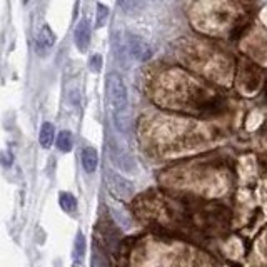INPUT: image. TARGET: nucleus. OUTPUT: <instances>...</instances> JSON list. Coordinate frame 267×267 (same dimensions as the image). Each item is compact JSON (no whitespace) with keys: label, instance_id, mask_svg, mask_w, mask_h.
<instances>
[{"label":"nucleus","instance_id":"nucleus-1","mask_svg":"<svg viewBox=\"0 0 267 267\" xmlns=\"http://www.w3.org/2000/svg\"><path fill=\"white\" fill-rule=\"evenodd\" d=\"M105 92L113 109H121L127 105V89L122 77L116 72L107 73L105 77Z\"/></svg>","mask_w":267,"mask_h":267},{"label":"nucleus","instance_id":"nucleus-2","mask_svg":"<svg viewBox=\"0 0 267 267\" xmlns=\"http://www.w3.org/2000/svg\"><path fill=\"white\" fill-rule=\"evenodd\" d=\"M127 49H129V54L132 55L135 60L145 62L152 57L150 45L147 44L142 37L134 35V33H129L127 35Z\"/></svg>","mask_w":267,"mask_h":267},{"label":"nucleus","instance_id":"nucleus-3","mask_svg":"<svg viewBox=\"0 0 267 267\" xmlns=\"http://www.w3.org/2000/svg\"><path fill=\"white\" fill-rule=\"evenodd\" d=\"M109 156L113 166H117L119 169H122L124 172H134L135 170V161L134 157L129 154L127 150H124L121 145L110 144L109 145Z\"/></svg>","mask_w":267,"mask_h":267},{"label":"nucleus","instance_id":"nucleus-4","mask_svg":"<svg viewBox=\"0 0 267 267\" xmlns=\"http://www.w3.org/2000/svg\"><path fill=\"white\" fill-rule=\"evenodd\" d=\"M107 184H109L110 190L119 197L129 199L134 194V184L129 182L127 179H124L122 175L116 174L113 170H107Z\"/></svg>","mask_w":267,"mask_h":267},{"label":"nucleus","instance_id":"nucleus-5","mask_svg":"<svg viewBox=\"0 0 267 267\" xmlns=\"http://www.w3.org/2000/svg\"><path fill=\"white\" fill-rule=\"evenodd\" d=\"M73 39H75V45L81 52H87L89 44H90V28L87 20H81L75 27V32H73Z\"/></svg>","mask_w":267,"mask_h":267},{"label":"nucleus","instance_id":"nucleus-6","mask_svg":"<svg viewBox=\"0 0 267 267\" xmlns=\"http://www.w3.org/2000/svg\"><path fill=\"white\" fill-rule=\"evenodd\" d=\"M113 124L121 134H129L130 129V112L129 107H121V109H113Z\"/></svg>","mask_w":267,"mask_h":267},{"label":"nucleus","instance_id":"nucleus-7","mask_svg":"<svg viewBox=\"0 0 267 267\" xmlns=\"http://www.w3.org/2000/svg\"><path fill=\"white\" fill-rule=\"evenodd\" d=\"M82 166L85 169V172H89V174L95 172V169L99 166V156L94 147H87V149L82 152Z\"/></svg>","mask_w":267,"mask_h":267},{"label":"nucleus","instance_id":"nucleus-8","mask_svg":"<svg viewBox=\"0 0 267 267\" xmlns=\"http://www.w3.org/2000/svg\"><path fill=\"white\" fill-rule=\"evenodd\" d=\"M37 44L45 49L52 47V45L55 44V33L52 32V28H50L49 25H44L41 28V32H39V35H37Z\"/></svg>","mask_w":267,"mask_h":267},{"label":"nucleus","instance_id":"nucleus-9","mask_svg":"<svg viewBox=\"0 0 267 267\" xmlns=\"http://www.w3.org/2000/svg\"><path fill=\"white\" fill-rule=\"evenodd\" d=\"M73 147V137H72V132L69 130H62L57 137V149L60 152H70V149Z\"/></svg>","mask_w":267,"mask_h":267},{"label":"nucleus","instance_id":"nucleus-10","mask_svg":"<svg viewBox=\"0 0 267 267\" xmlns=\"http://www.w3.org/2000/svg\"><path fill=\"white\" fill-rule=\"evenodd\" d=\"M119 7H121L126 14L135 15L144 9V2H142V0H119Z\"/></svg>","mask_w":267,"mask_h":267},{"label":"nucleus","instance_id":"nucleus-11","mask_svg":"<svg viewBox=\"0 0 267 267\" xmlns=\"http://www.w3.org/2000/svg\"><path fill=\"white\" fill-rule=\"evenodd\" d=\"M54 134H55V129L50 122H45L42 129H41V135H39V139H41V144L44 147H50L54 142Z\"/></svg>","mask_w":267,"mask_h":267},{"label":"nucleus","instance_id":"nucleus-12","mask_svg":"<svg viewBox=\"0 0 267 267\" xmlns=\"http://www.w3.org/2000/svg\"><path fill=\"white\" fill-rule=\"evenodd\" d=\"M59 204H60V207L64 209L65 212H73L77 209V201H75V197H73L72 194H69V192H60V196H59Z\"/></svg>","mask_w":267,"mask_h":267},{"label":"nucleus","instance_id":"nucleus-13","mask_svg":"<svg viewBox=\"0 0 267 267\" xmlns=\"http://www.w3.org/2000/svg\"><path fill=\"white\" fill-rule=\"evenodd\" d=\"M109 19V9L104 4H97V15H95V27L102 28Z\"/></svg>","mask_w":267,"mask_h":267},{"label":"nucleus","instance_id":"nucleus-14","mask_svg":"<svg viewBox=\"0 0 267 267\" xmlns=\"http://www.w3.org/2000/svg\"><path fill=\"white\" fill-rule=\"evenodd\" d=\"M85 237L82 232H79L77 234V239H75V255L77 257H84V254H85Z\"/></svg>","mask_w":267,"mask_h":267},{"label":"nucleus","instance_id":"nucleus-15","mask_svg":"<svg viewBox=\"0 0 267 267\" xmlns=\"http://www.w3.org/2000/svg\"><path fill=\"white\" fill-rule=\"evenodd\" d=\"M102 64H104V59H102V55L95 54V55L90 57L89 65H90V70H92V72H99L102 69Z\"/></svg>","mask_w":267,"mask_h":267},{"label":"nucleus","instance_id":"nucleus-16","mask_svg":"<svg viewBox=\"0 0 267 267\" xmlns=\"http://www.w3.org/2000/svg\"><path fill=\"white\" fill-rule=\"evenodd\" d=\"M70 100H72V104H75L79 105V90H70Z\"/></svg>","mask_w":267,"mask_h":267}]
</instances>
